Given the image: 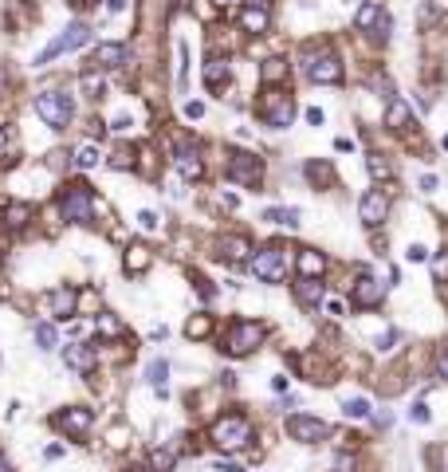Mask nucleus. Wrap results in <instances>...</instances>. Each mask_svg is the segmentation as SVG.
Listing matches in <instances>:
<instances>
[{
    "label": "nucleus",
    "instance_id": "393cba45",
    "mask_svg": "<svg viewBox=\"0 0 448 472\" xmlns=\"http://www.w3.org/2000/svg\"><path fill=\"white\" fill-rule=\"evenodd\" d=\"M165 374H170V362H149V366H146V382L149 386H154V390H158L161 393V398H165Z\"/></svg>",
    "mask_w": 448,
    "mask_h": 472
},
{
    "label": "nucleus",
    "instance_id": "5701e85b",
    "mask_svg": "<svg viewBox=\"0 0 448 472\" xmlns=\"http://www.w3.org/2000/svg\"><path fill=\"white\" fill-rule=\"evenodd\" d=\"M287 79V60H264V67H259V83L264 87H271V83Z\"/></svg>",
    "mask_w": 448,
    "mask_h": 472
},
{
    "label": "nucleus",
    "instance_id": "6e6d98bb",
    "mask_svg": "<svg viewBox=\"0 0 448 472\" xmlns=\"http://www.w3.org/2000/svg\"><path fill=\"white\" fill-rule=\"evenodd\" d=\"M0 472H12V464H8V461H4V457H0Z\"/></svg>",
    "mask_w": 448,
    "mask_h": 472
},
{
    "label": "nucleus",
    "instance_id": "a18cd8bd",
    "mask_svg": "<svg viewBox=\"0 0 448 472\" xmlns=\"http://www.w3.org/2000/svg\"><path fill=\"white\" fill-rule=\"evenodd\" d=\"M307 122H311V126H323V122H327V114H323L319 107H311V111H307Z\"/></svg>",
    "mask_w": 448,
    "mask_h": 472
},
{
    "label": "nucleus",
    "instance_id": "423d86ee",
    "mask_svg": "<svg viewBox=\"0 0 448 472\" xmlns=\"http://www.w3.org/2000/svg\"><path fill=\"white\" fill-rule=\"evenodd\" d=\"M264 342V327L259 323H248V319H236L229 327V339H224V351L232 354V358H244V354H252Z\"/></svg>",
    "mask_w": 448,
    "mask_h": 472
},
{
    "label": "nucleus",
    "instance_id": "f704fd0d",
    "mask_svg": "<svg viewBox=\"0 0 448 472\" xmlns=\"http://www.w3.org/2000/svg\"><path fill=\"white\" fill-rule=\"evenodd\" d=\"M209 331H212V319H209V315H193V319L185 323V335H189V339H205Z\"/></svg>",
    "mask_w": 448,
    "mask_h": 472
},
{
    "label": "nucleus",
    "instance_id": "13d9d810",
    "mask_svg": "<svg viewBox=\"0 0 448 472\" xmlns=\"http://www.w3.org/2000/svg\"><path fill=\"white\" fill-rule=\"evenodd\" d=\"M134 472H154V468H134Z\"/></svg>",
    "mask_w": 448,
    "mask_h": 472
},
{
    "label": "nucleus",
    "instance_id": "8fccbe9b",
    "mask_svg": "<svg viewBox=\"0 0 448 472\" xmlns=\"http://www.w3.org/2000/svg\"><path fill=\"white\" fill-rule=\"evenodd\" d=\"M389 342H398V331H386V335L378 339V346H381V351H389Z\"/></svg>",
    "mask_w": 448,
    "mask_h": 472
},
{
    "label": "nucleus",
    "instance_id": "f3484780",
    "mask_svg": "<svg viewBox=\"0 0 448 472\" xmlns=\"http://www.w3.org/2000/svg\"><path fill=\"white\" fill-rule=\"evenodd\" d=\"M259 114H264V122H268V126H279V130H283V126H291V119H295V107H291L287 95H279L276 107H268V102H264V107H259Z\"/></svg>",
    "mask_w": 448,
    "mask_h": 472
},
{
    "label": "nucleus",
    "instance_id": "c85d7f7f",
    "mask_svg": "<svg viewBox=\"0 0 448 472\" xmlns=\"http://www.w3.org/2000/svg\"><path fill=\"white\" fill-rule=\"evenodd\" d=\"M366 170H369V177H374V181H389V177H393V166H389L381 154H369V158H366Z\"/></svg>",
    "mask_w": 448,
    "mask_h": 472
},
{
    "label": "nucleus",
    "instance_id": "72a5a7b5",
    "mask_svg": "<svg viewBox=\"0 0 448 472\" xmlns=\"http://www.w3.org/2000/svg\"><path fill=\"white\" fill-rule=\"evenodd\" d=\"M342 413L354 417V422H366V417H369V402H366V398H346V402H342Z\"/></svg>",
    "mask_w": 448,
    "mask_h": 472
},
{
    "label": "nucleus",
    "instance_id": "37998d69",
    "mask_svg": "<svg viewBox=\"0 0 448 472\" xmlns=\"http://www.w3.org/2000/svg\"><path fill=\"white\" fill-rule=\"evenodd\" d=\"M409 417H413V422H417V425H425V422H428V405H425V402H413V410H409Z\"/></svg>",
    "mask_w": 448,
    "mask_h": 472
},
{
    "label": "nucleus",
    "instance_id": "39448f33",
    "mask_svg": "<svg viewBox=\"0 0 448 472\" xmlns=\"http://www.w3.org/2000/svg\"><path fill=\"white\" fill-rule=\"evenodd\" d=\"M252 271H256V280H264V283H283L287 280V248L268 244L264 252H256Z\"/></svg>",
    "mask_w": 448,
    "mask_h": 472
},
{
    "label": "nucleus",
    "instance_id": "49530a36",
    "mask_svg": "<svg viewBox=\"0 0 448 472\" xmlns=\"http://www.w3.org/2000/svg\"><path fill=\"white\" fill-rule=\"evenodd\" d=\"M437 370H440V378H448V346L437 354Z\"/></svg>",
    "mask_w": 448,
    "mask_h": 472
},
{
    "label": "nucleus",
    "instance_id": "79ce46f5",
    "mask_svg": "<svg viewBox=\"0 0 448 472\" xmlns=\"http://www.w3.org/2000/svg\"><path fill=\"white\" fill-rule=\"evenodd\" d=\"M405 260H413V264L428 260V248H425V244H409V252H405Z\"/></svg>",
    "mask_w": 448,
    "mask_h": 472
},
{
    "label": "nucleus",
    "instance_id": "20e7f679",
    "mask_svg": "<svg viewBox=\"0 0 448 472\" xmlns=\"http://www.w3.org/2000/svg\"><path fill=\"white\" fill-rule=\"evenodd\" d=\"M209 437L220 445V449H240V445L252 437V422L244 417V413H224V417H217V422H212Z\"/></svg>",
    "mask_w": 448,
    "mask_h": 472
},
{
    "label": "nucleus",
    "instance_id": "1a4fd4ad",
    "mask_svg": "<svg viewBox=\"0 0 448 472\" xmlns=\"http://www.w3.org/2000/svg\"><path fill=\"white\" fill-rule=\"evenodd\" d=\"M307 75H311L315 83H342V63H339V55H330V51L311 55V60H307Z\"/></svg>",
    "mask_w": 448,
    "mask_h": 472
},
{
    "label": "nucleus",
    "instance_id": "f257e3e1",
    "mask_svg": "<svg viewBox=\"0 0 448 472\" xmlns=\"http://www.w3.org/2000/svg\"><path fill=\"white\" fill-rule=\"evenodd\" d=\"M60 209L67 221L75 224H87L90 221V213H95V193H90L87 181H67L60 193Z\"/></svg>",
    "mask_w": 448,
    "mask_h": 472
},
{
    "label": "nucleus",
    "instance_id": "603ef678",
    "mask_svg": "<svg viewBox=\"0 0 448 472\" xmlns=\"http://www.w3.org/2000/svg\"><path fill=\"white\" fill-rule=\"evenodd\" d=\"M334 150H342V154H354V142H350V138H339V142H334Z\"/></svg>",
    "mask_w": 448,
    "mask_h": 472
},
{
    "label": "nucleus",
    "instance_id": "b1692460",
    "mask_svg": "<svg viewBox=\"0 0 448 472\" xmlns=\"http://www.w3.org/2000/svg\"><path fill=\"white\" fill-rule=\"evenodd\" d=\"M79 87H83V95H87V99H99L102 95V87H107V83H102V75H99V67H87L79 75Z\"/></svg>",
    "mask_w": 448,
    "mask_h": 472
},
{
    "label": "nucleus",
    "instance_id": "4468645a",
    "mask_svg": "<svg viewBox=\"0 0 448 472\" xmlns=\"http://www.w3.org/2000/svg\"><path fill=\"white\" fill-rule=\"evenodd\" d=\"M177 170H181V177H185V181H201V177H205V161H201L197 146H185V142L177 146Z\"/></svg>",
    "mask_w": 448,
    "mask_h": 472
},
{
    "label": "nucleus",
    "instance_id": "c03bdc74",
    "mask_svg": "<svg viewBox=\"0 0 448 472\" xmlns=\"http://www.w3.org/2000/svg\"><path fill=\"white\" fill-rule=\"evenodd\" d=\"M389 28H393V20H389L386 12H381V20L374 24V32H378V40H389Z\"/></svg>",
    "mask_w": 448,
    "mask_h": 472
},
{
    "label": "nucleus",
    "instance_id": "e433bc0d",
    "mask_svg": "<svg viewBox=\"0 0 448 472\" xmlns=\"http://www.w3.org/2000/svg\"><path fill=\"white\" fill-rule=\"evenodd\" d=\"M149 461H154V468H173V464H177V449H154V457H149Z\"/></svg>",
    "mask_w": 448,
    "mask_h": 472
},
{
    "label": "nucleus",
    "instance_id": "f03ea898",
    "mask_svg": "<svg viewBox=\"0 0 448 472\" xmlns=\"http://www.w3.org/2000/svg\"><path fill=\"white\" fill-rule=\"evenodd\" d=\"M87 40H90V28H87L83 20L67 24V28H63L60 36H55V40H51L48 48L40 51V55H36V67H48L51 60H60V55H67V51H79Z\"/></svg>",
    "mask_w": 448,
    "mask_h": 472
},
{
    "label": "nucleus",
    "instance_id": "aec40b11",
    "mask_svg": "<svg viewBox=\"0 0 448 472\" xmlns=\"http://www.w3.org/2000/svg\"><path fill=\"white\" fill-rule=\"evenodd\" d=\"M409 122H413V111H409V102L389 99V107H386V126H389V130H405Z\"/></svg>",
    "mask_w": 448,
    "mask_h": 472
},
{
    "label": "nucleus",
    "instance_id": "a19ab883",
    "mask_svg": "<svg viewBox=\"0 0 448 472\" xmlns=\"http://www.w3.org/2000/svg\"><path fill=\"white\" fill-rule=\"evenodd\" d=\"M138 224H142V229H146V232H158V213L142 209V213H138Z\"/></svg>",
    "mask_w": 448,
    "mask_h": 472
},
{
    "label": "nucleus",
    "instance_id": "4be33fe9",
    "mask_svg": "<svg viewBox=\"0 0 448 472\" xmlns=\"http://www.w3.org/2000/svg\"><path fill=\"white\" fill-rule=\"evenodd\" d=\"M28 221H32V205H24V201H12V205H8V213H4V224H8L12 232H20Z\"/></svg>",
    "mask_w": 448,
    "mask_h": 472
},
{
    "label": "nucleus",
    "instance_id": "2f4dec72",
    "mask_svg": "<svg viewBox=\"0 0 448 472\" xmlns=\"http://www.w3.org/2000/svg\"><path fill=\"white\" fill-rule=\"evenodd\" d=\"M224 79H229V67H224V60H209V63H205V83H209L212 90H217Z\"/></svg>",
    "mask_w": 448,
    "mask_h": 472
},
{
    "label": "nucleus",
    "instance_id": "bb28decb",
    "mask_svg": "<svg viewBox=\"0 0 448 472\" xmlns=\"http://www.w3.org/2000/svg\"><path fill=\"white\" fill-rule=\"evenodd\" d=\"M248 241H244V236H224V241H220V256H229V260H244V256H248Z\"/></svg>",
    "mask_w": 448,
    "mask_h": 472
},
{
    "label": "nucleus",
    "instance_id": "7c9ffc66",
    "mask_svg": "<svg viewBox=\"0 0 448 472\" xmlns=\"http://www.w3.org/2000/svg\"><path fill=\"white\" fill-rule=\"evenodd\" d=\"M378 20H381V4H378V0H369V4H362V8H358V16H354V24H358V28H374Z\"/></svg>",
    "mask_w": 448,
    "mask_h": 472
},
{
    "label": "nucleus",
    "instance_id": "dca6fc26",
    "mask_svg": "<svg viewBox=\"0 0 448 472\" xmlns=\"http://www.w3.org/2000/svg\"><path fill=\"white\" fill-rule=\"evenodd\" d=\"M295 271H299V280H319L323 271H327V256L315 252V248H303V252H299Z\"/></svg>",
    "mask_w": 448,
    "mask_h": 472
},
{
    "label": "nucleus",
    "instance_id": "6e6552de",
    "mask_svg": "<svg viewBox=\"0 0 448 472\" xmlns=\"http://www.w3.org/2000/svg\"><path fill=\"white\" fill-rule=\"evenodd\" d=\"M51 425H55V429H63V433H71V437H87L90 425H95V413H90L87 405H71V410H63Z\"/></svg>",
    "mask_w": 448,
    "mask_h": 472
},
{
    "label": "nucleus",
    "instance_id": "5fc2aeb1",
    "mask_svg": "<svg viewBox=\"0 0 448 472\" xmlns=\"http://www.w3.org/2000/svg\"><path fill=\"white\" fill-rule=\"evenodd\" d=\"M4 142H8V126H0V146H4Z\"/></svg>",
    "mask_w": 448,
    "mask_h": 472
},
{
    "label": "nucleus",
    "instance_id": "ddd939ff",
    "mask_svg": "<svg viewBox=\"0 0 448 472\" xmlns=\"http://www.w3.org/2000/svg\"><path fill=\"white\" fill-rule=\"evenodd\" d=\"M381 299H386V288H381L374 276H362V280L350 288V303H354V307H378Z\"/></svg>",
    "mask_w": 448,
    "mask_h": 472
},
{
    "label": "nucleus",
    "instance_id": "2eb2a0df",
    "mask_svg": "<svg viewBox=\"0 0 448 472\" xmlns=\"http://www.w3.org/2000/svg\"><path fill=\"white\" fill-rule=\"evenodd\" d=\"M51 303V315L55 319H71V315H79V295L71 292V288H55V292L48 295Z\"/></svg>",
    "mask_w": 448,
    "mask_h": 472
},
{
    "label": "nucleus",
    "instance_id": "3c124183",
    "mask_svg": "<svg viewBox=\"0 0 448 472\" xmlns=\"http://www.w3.org/2000/svg\"><path fill=\"white\" fill-rule=\"evenodd\" d=\"M421 189L433 193V189H437V177H433V173H425V177H421Z\"/></svg>",
    "mask_w": 448,
    "mask_h": 472
},
{
    "label": "nucleus",
    "instance_id": "9b49d317",
    "mask_svg": "<svg viewBox=\"0 0 448 472\" xmlns=\"http://www.w3.org/2000/svg\"><path fill=\"white\" fill-rule=\"evenodd\" d=\"M240 24H244L252 36H264V32L271 28V8H268V0H248V4L240 8Z\"/></svg>",
    "mask_w": 448,
    "mask_h": 472
},
{
    "label": "nucleus",
    "instance_id": "473e14b6",
    "mask_svg": "<svg viewBox=\"0 0 448 472\" xmlns=\"http://www.w3.org/2000/svg\"><path fill=\"white\" fill-rule=\"evenodd\" d=\"M99 161H102L99 146H79V150H75V166H79V170H95Z\"/></svg>",
    "mask_w": 448,
    "mask_h": 472
},
{
    "label": "nucleus",
    "instance_id": "bf43d9fd",
    "mask_svg": "<svg viewBox=\"0 0 448 472\" xmlns=\"http://www.w3.org/2000/svg\"><path fill=\"white\" fill-rule=\"evenodd\" d=\"M444 150H448V138H444Z\"/></svg>",
    "mask_w": 448,
    "mask_h": 472
},
{
    "label": "nucleus",
    "instance_id": "a211bd4d",
    "mask_svg": "<svg viewBox=\"0 0 448 472\" xmlns=\"http://www.w3.org/2000/svg\"><path fill=\"white\" fill-rule=\"evenodd\" d=\"M63 362H67L71 370L90 374V370H95V351L83 346V342H71V346H63Z\"/></svg>",
    "mask_w": 448,
    "mask_h": 472
},
{
    "label": "nucleus",
    "instance_id": "58836bf2",
    "mask_svg": "<svg viewBox=\"0 0 448 472\" xmlns=\"http://www.w3.org/2000/svg\"><path fill=\"white\" fill-rule=\"evenodd\" d=\"M95 327H99L102 335H122V323L114 319V315H99V319H95Z\"/></svg>",
    "mask_w": 448,
    "mask_h": 472
},
{
    "label": "nucleus",
    "instance_id": "c9c22d12",
    "mask_svg": "<svg viewBox=\"0 0 448 472\" xmlns=\"http://www.w3.org/2000/svg\"><path fill=\"white\" fill-rule=\"evenodd\" d=\"M307 177L319 181V185H330V181H334V170H330L327 161H307Z\"/></svg>",
    "mask_w": 448,
    "mask_h": 472
},
{
    "label": "nucleus",
    "instance_id": "a878e982",
    "mask_svg": "<svg viewBox=\"0 0 448 472\" xmlns=\"http://www.w3.org/2000/svg\"><path fill=\"white\" fill-rule=\"evenodd\" d=\"M299 217H303V213H299L295 205H291V209H264V221L268 224H287V229H295Z\"/></svg>",
    "mask_w": 448,
    "mask_h": 472
},
{
    "label": "nucleus",
    "instance_id": "f8f14e48",
    "mask_svg": "<svg viewBox=\"0 0 448 472\" xmlns=\"http://www.w3.org/2000/svg\"><path fill=\"white\" fill-rule=\"evenodd\" d=\"M229 177L240 181V185H259L264 170H259V161L252 154H229Z\"/></svg>",
    "mask_w": 448,
    "mask_h": 472
},
{
    "label": "nucleus",
    "instance_id": "412c9836",
    "mask_svg": "<svg viewBox=\"0 0 448 472\" xmlns=\"http://www.w3.org/2000/svg\"><path fill=\"white\" fill-rule=\"evenodd\" d=\"M295 295H299V303H307V307H319V303L327 299V292H323L319 280H299L295 283Z\"/></svg>",
    "mask_w": 448,
    "mask_h": 472
},
{
    "label": "nucleus",
    "instance_id": "ea45409f",
    "mask_svg": "<svg viewBox=\"0 0 448 472\" xmlns=\"http://www.w3.org/2000/svg\"><path fill=\"white\" fill-rule=\"evenodd\" d=\"M433 276H437L440 283L448 280V252H437V256H433Z\"/></svg>",
    "mask_w": 448,
    "mask_h": 472
},
{
    "label": "nucleus",
    "instance_id": "c756f323",
    "mask_svg": "<svg viewBox=\"0 0 448 472\" xmlns=\"http://www.w3.org/2000/svg\"><path fill=\"white\" fill-rule=\"evenodd\" d=\"M36 342H40V351H55V346H60L55 323H40V327H36Z\"/></svg>",
    "mask_w": 448,
    "mask_h": 472
},
{
    "label": "nucleus",
    "instance_id": "6ab92c4d",
    "mask_svg": "<svg viewBox=\"0 0 448 472\" xmlns=\"http://www.w3.org/2000/svg\"><path fill=\"white\" fill-rule=\"evenodd\" d=\"M126 63V48L122 43H99L90 51V67H122Z\"/></svg>",
    "mask_w": 448,
    "mask_h": 472
},
{
    "label": "nucleus",
    "instance_id": "0eeeda50",
    "mask_svg": "<svg viewBox=\"0 0 448 472\" xmlns=\"http://www.w3.org/2000/svg\"><path fill=\"white\" fill-rule=\"evenodd\" d=\"M287 437H291V441H303V445H315V441H327V437H330V425L323 422V417L291 413V417H287Z\"/></svg>",
    "mask_w": 448,
    "mask_h": 472
},
{
    "label": "nucleus",
    "instance_id": "cd10ccee",
    "mask_svg": "<svg viewBox=\"0 0 448 472\" xmlns=\"http://www.w3.org/2000/svg\"><path fill=\"white\" fill-rule=\"evenodd\" d=\"M149 268V248H142V244H134V248H126V271H134V276H142V271Z\"/></svg>",
    "mask_w": 448,
    "mask_h": 472
},
{
    "label": "nucleus",
    "instance_id": "7ed1b4c3",
    "mask_svg": "<svg viewBox=\"0 0 448 472\" xmlns=\"http://www.w3.org/2000/svg\"><path fill=\"white\" fill-rule=\"evenodd\" d=\"M36 114L48 122L51 130H67L75 107H71V99L63 90H40V95H36Z\"/></svg>",
    "mask_w": 448,
    "mask_h": 472
},
{
    "label": "nucleus",
    "instance_id": "4d7b16f0",
    "mask_svg": "<svg viewBox=\"0 0 448 472\" xmlns=\"http://www.w3.org/2000/svg\"><path fill=\"white\" fill-rule=\"evenodd\" d=\"M110 4H114V8H122V0H110Z\"/></svg>",
    "mask_w": 448,
    "mask_h": 472
},
{
    "label": "nucleus",
    "instance_id": "864d4df0",
    "mask_svg": "<svg viewBox=\"0 0 448 472\" xmlns=\"http://www.w3.org/2000/svg\"><path fill=\"white\" fill-rule=\"evenodd\" d=\"M339 472H354V461H346V457H342V461H339Z\"/></svg>",
    "mask_w": 448,
    "mask_h": 472
},
{
    "label": "nucleus",
    "instance_id": "09e8293b",
    "mask_svg": "<svg viewBox=\"0 0 448 472\" xmlns=\"http://www.w3.org/2000/svg\"><path fill=\"white\" fill-rule=\"evenodd\" d=\"M130 126H134V122H130V114H118V119H114V130H130Z\"/></svg>",
    "mask_w": 448,
    "mask_h": 472
},
{
    "label": "nucleus",
    "instance_id": "9d476101",
    "mask_svg": "<svg viewBox=\"0 0 448 472\" xmlns=\"http://www.w3.org/2000/svg\"><path fill=\"white\" fill-rule=\"evenodd\" d=\"M386 213H389L386 189H369L366 197H362V205H358V217H362V224H366V229H378V224L386 221Z\"/></svg>",
    "mask_w": 448,
    "mask_h": 472
},
{
    "label": "nucleus",
    "instance_id": "de8ad7c7",
    "mask_svg": "<svg viewBox=\"0 0 448 472\" xmlns=\"http://www.w3.org/2000/svg\"><path fill=\"white\" fill-rule=\"evenodd\" d=\"M185 114H189V119H201V114H205V102H185Z\"/></svg>",
    "mask_w": 448,
    "mask_h": 472
},
{
    "label": "nucleus",
    "instance_id": "4c0bfd02",
    "mask_svg": "<svg viewBox=\"0 0 448 472\" xmlns=\"http://www.w3.org/2000/svg\"><path fill=\"white\" fill-rule=\"evenodd\" d=\"M134 154L130 150H118V154H110V170H134Z\"/></svg>",
    "mask_w": 448,
    "mask_h": 472
}]
</instances>
